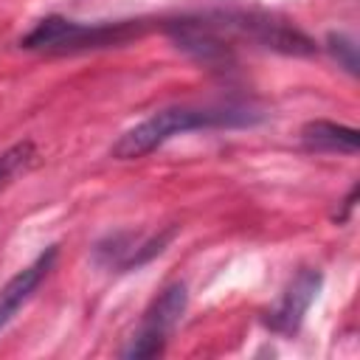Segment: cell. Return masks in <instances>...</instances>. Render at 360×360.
Returning <instances> with one entry per match:
<instances>
[{
	"label": "cell",
	"instance_id": "1",
	"mask_svg": "<svg viewBox=\"0 0 360 360\" xmlns=\"http://www.w3.org/2000/svg\"><path fill=\"white\" fill-rule=\"evenodd\" d=\"M259 121V112L248 107H166L158 110L155 115L143 118L132 129H127L115 146L112 155L118 160H135L158 149L174 135L191 132V129H217V127H248Z\"/></svg>",
	"mask_w": 360,
	"mask_h": 360
},
{
	"label": "cell",
	"instance_id": "2",
	"mask_svg": "<svg viewBox=\"0 0 360 360\" xmlns=\"http://www.w3.org/2000/svg\"><path fill=\"white\" fill-rule=\"evenodd\" d=\"M138 37V22H76L62 17H48L37 22L34 31L22 37V48L45 53H76L87 48L121 45Z\"/></svg>",
	"mask_w": 360,
	"mask_h": 360
},
{
	"label": "cell",
	"instance_id": "3",
	"mask_svg": "<svg viewBox=\"0 0 360 360\" xmlns=\"http://www.w3.org/2000/svg\"><path fill=\"white\" fill-rule=\"evenodd\" d=\"M186 284L174 281L169 284L143 312V321L138 326V332L132 335L129 346L121 352L124 357H155L163 352L169 335L174 332V326L180 323L183 312H186Z\"/></svg>",
	"mask_w": 360,
	"mask_h": 360
},
{
	"label": "cell",
	"instance_id": "4",
	"mask_svg": "<svg viewBox=\"0 0 360 360\" xmlns=\"http://www.w3.org/2000/svg\"><path fill=\"white\" fill-rule=\"evenodd\" d=\"M56 262V248H48L45 253H39L28 267H22L17 276H11L3 287H0V329L17 315V309L34 295V290L42 284V278L48 276V270Z\"/></svg>",
	"mask_w": 360,
	"mask_h": 360
},
{
	"label": "cell",
	"instance_id": "5",
	"mask_svg": "<svg viewBox=\"0 0 360 360\" xmlns=\"http://www.w3.org/2000/svg\"><path fill=\"white\" fill-rule=\"evenodd\" d=\"M318 287H321V273L318 270H301L290 287L284 290V295L278 298L276 309L270 312V323L278 329V332H292L298 329V323L304 321L309 304L315 301L318 295Z\"/></svg>",
	"mask_w": 360,
	"mask_h": 360
},
{
	"label": "cell",
	"instance_id": "6",
	"mask_svg": "<svg viewBox=\"0 0 360 360\" xmlns=\"http://www.w3.org/2000/svg\"><path fill=\"white\" fill-rule=\"evenodd\" d=\"M301 141L312 152H343V155L357 152V129L335 121H309L301 129Z\"/></svg>",
	"mask_w": 360,
	"mask_h": 360
},
{
	"label": "cell",
	"instance_id": "7",
	"mask_svg": "<svg viewBox=\"0 0 360 360\" xmlns=\"http://www.w3.org/2000/svg\"><path fill=\"white\" fill-rule=\"evenodd\" d=\"M34 158V146L25 141V143H17V146H11V149H6L3 155H0V186L14 174V172H20L28 160Z\"/></svg>",
	"mask_w": 360,
	"mask_h": 360
},
{
	"label": "cell",
	"instance_id": "8",
	"mask_svg": "<svg viewBox=\"0 0 360 360\" xmlns=\"http://www.w3.org/2000/svg\"><path fill=\"white\" fill-rule=\"evenodd\" d=\"M329 51L335 53V59L349 70V73H354L357 70V48H354V42L349 39V37H343V34H332L329 37Z\"/></svg>",
	"mask_w": 360,
	"mask_h": 360
}]
</instances>
